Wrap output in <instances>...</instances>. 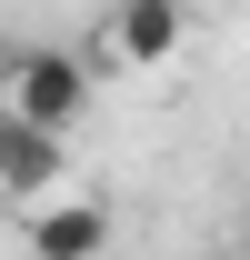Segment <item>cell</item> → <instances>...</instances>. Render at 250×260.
Masks as SVG:
<instances>
[{
	"instance_id": "cell-2",
	"label": "cell",
	"mask_w": 250,
	"mask_h": 260,
	"mask_svg": "<svg viewBox=\"0 0 250 260\" xmlns=\"http://www.w3.org/2000/svg\"><path fill=\"white\" fill-rule=\"evenodd\" d=\"M60 180H70V130H40V120H20V110L0 100V190L30 210V200H50Z\"/></svg>"
},
{
	"instance_id": "cell-3",
	"label": "cell",
	"mask_w": 250,
	"mask_h": 260,
	"mask_svg": "<svg viewBox=\"0 0 250 260\" xmlns=\"http://www.w3.org/2000/svg\"><path fill=\"white\" fill-rule=\"evenodd\" d=\"M20 240H30V260H110V210L50 190V200L20 210Z\"/></svg>"
},
{
	"instance_id": "cell-4",
	"label": "cell",
	"mask_w": 250,
	"mask_h": 260,
	"mask_svg": "<svg viewBox=\"0 0 250 260\" xmlns=\"http://www.w3.org/2000/svg\"><path fill=\"white\" fill-rule=\"evenodd\" d=\"M190 40V0H120L110 10V70H160Z\"/></svg>"
},
{
	"instance_id": "cell-1",
	"label": "cell",
	"mask_w": 250,
	"mask_h": 260,
	"mask_svg": "<svg viewBox=\"0 0 250 260\" xmlns=\"http://www.w3.org/2000/svg\"><path fill=\"white\" fill-rule=\"evenodd\" d=\"M0 100H10L20 120H40V130H80V110H90V60L60 50V40H30V50H10Z\"/></svg>"
},
{
	"instance_id": "cell-5",
	"label": "cell",
	"mask_w": 250,
	"mask_h": 260,
	"mask_svg": "<svg viewBox=\"0 0 250 260\" xmlns=\"http://www.w3.org/2000/svg\"><path fill=\"white\" fill-rule=\"evenodd\" d=\"M240 260H250V220H240Z\"/></svg>"
}]
</instances>
